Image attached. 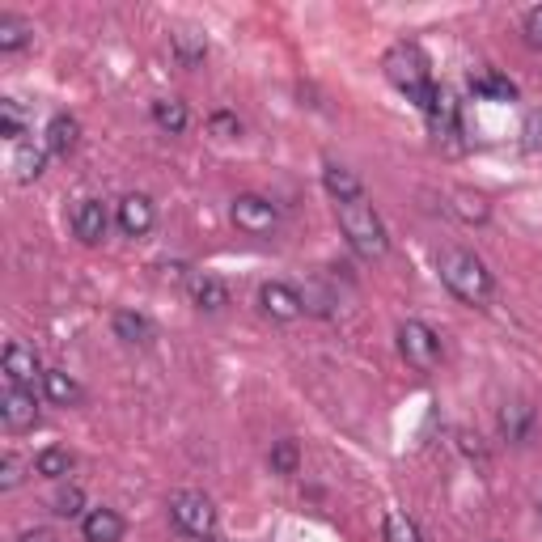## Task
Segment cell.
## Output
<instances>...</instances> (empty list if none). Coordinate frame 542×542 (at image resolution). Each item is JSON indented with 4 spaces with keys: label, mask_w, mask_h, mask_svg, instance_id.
<instances>
[{
    "label": "cell",
    "mask_w": 542,
    "mask_h": 542,
    "mask_svg": "<svg viewBox=\"0 0 542 542\" xmlns=\"http://www.w3.org/2000/svg\"><path fill=\"white\" fill-rule=\"evenodd\" d=\"M335 212H339L343 238H348V246L360 259H386V250H390L386 225H382V216L373 212V204L365 200V195H360V200H348V204H335Z\"/></svg>",
    "instance_id": "cell-1"
},
{
    "label": "cell",
    "mask_w": 542,
    "mask_h": 542,
    "mask_svg": "<svg viewBox=\"0 0 542 542\" xmlns=\"http://www.w3.org/2000/svg\"><path fill=\"white\" fill-rule=\"evenodd\" d=\"M437 271H441L449 293L462 297L466 305H483L492 297V271H487L483 259L471 255V250H445L437 259Z\"/></svg>",
    "instance_id": "cell-2"
},
{
    "label": "cell",
    "mask_w": 542,
    "mask_h": 542,
    "mask_svg": "<svg viewBox=\"0 0 542 542\" xmlns=\"http://www.w3.org/2000/svg\"><path fill=\"white\" fill-rule=\"evenodd\" d=\"M386 77L399 85L407 98H420L424 89L432 85V81H428V56H424V51L415 47V43H399V47H394L390 56H386Z\"/></svg>",
    "instance_id": "cell-3"
},
{
    "label": "cell",
    "mask_w": 542,
    "mask_h": 542,
    "mask_svg": "<svg viewBox=\"0 0 542 542\" xmlns=\"http://www.w3.org/2000/svg\"><path fill=\"white\" fill-rule=\"evenodd\" d=\"M170 517H174V526L191 538H208L216 530V509L204 492H178L170 500Z\"/></svg>",
    "instance_id": "cell-4"
},
{
    "label": "cell",
    "mask_w": 542,
    "mask_h": 542,
    "mask_svg": "<svg viewBox=\"0 0 542 542\" xmlns=\"http://www.w3.org/2000/svg\"><path fill=\"white\" fill-rule=\"evenodd\" d=\"M399 348H403V356H407V365L424 369V373L441 360V339H437V331H432L428 322H420V318H407L403 327H399Z\"/></svg>",
    "instance_id": "cell-5"
},
{
    "label": "cell",
    "mask_w": 542,
    "mask_h": 542,
    "mask_svg": "<svg viewBox=\"0 0 542 542\" xmlns=\"http://www.w3.org/2000/svg\"><path fill=\"white\" fill-rule=\"evenodd\" d=\"M229 212H233V225H238L242 233H255V238H263V233H271L280 225L276 204L263 200V195H238Z\"/></svg>",
    "instance_id": "cell-6"
},
{
    "label": "cell",
    "mask_w": 542,
    "mask_h": 542,
    "mask_svg": "<svg viewBox=\"0 0 542 542\" xmlns=\"http://www.w3.org/2000/svg\"><path fill=\"white\" fill-rule=\"evenodd\" d=\"M0 420H5V428L13 432H26L39 424V399H34L30 386H5V394H0Z\"/></svg>",
    "instance_id": "cell-7"
},
{
    "label": "cell",
    "mask_w": 542,
    "mask_h": 542,
    "mask_svg": "<svg viewBox=\"0 0 542 542\" xmlns=\"http://www.w3.org/2000/svg\"><path fill=\"white\" fill-rule=\"evenodd\" d=\"M259 305H263L271 318H280V322H293V318L305 314V297L297 293V288L280 284V280H271V284L259 288Z\"/></svg>",
    "instance_id": "cell-8"
},
{
    "label": "cell",
    "mask_w": 542,
    "mask_h": 542,
    "mask_svg": "<svg viewBox=\"0 0 542 542\" xmlns=\"http://www.w3.org/2000/svg\"><path fill=\"white\" fill-rule=\"evenodd\" d=\"M0 369H5L9 386H30L39 377V356L26 343H5V356H0Z\"/></svg>",
    "instance_id": "cell-9"
},
{
    "label": "cell",
    "mask_w": 542,
    "mask_h": 542,
    "mask_svg": "<svg viewBox=\"0 0 542 542\" xmlns=\"http://www.w3.org/2000/svg\"><path fill=\"white\" fill-rule=\"evenodd\" d=\"M106 208H102V200H81L77 208H72V233L85 242V246H98L102 238H106Z\"/></svg>",
    "instance_id": "cell-10"
},
{
    "label": "cell",
    "mask_w": 542,
    "mask_h": 542,
    "mask_svg": "<svg viewBox=\"0 0 542 542\" xmlns=\"http://www.w3.org/2000/svg\"><path fill=\"white\" fill-rule=\"evenodd\" d=\"M157 221V208L149 195H128V200L119 204V229L128 233V238H144V233L153 229Z\"/></svg>",
    "instance_id": "cell-11"
},
{
    "label": "cell",
    "mask_w": 542,
    "mask_h": 542,
    "mask_svg": "<svg viewBox=\"0 0 542 542\" xmlns=\"http://www.w3.org/2000/svg\"><path fill=\"white\" fill-rule=\"evenodd\" d=\"M500 437L513 445H526L534 437V407L530 403H504L500 407Z\"/></svg>",
    "instance_id": "cell-12"
},
{
    "label": "cell",
    "mask_w": 542,
    "mask_h": 542,
    "mask_svg": "<svg viewBox=\"0 0 542 542\" xmlns=\"http://www.w3.org/2000/svg\"><path fill=\"white\" fill-rule=\"evenodd\" d=\"M123 517L115 513V509H89L85 517H81V534H85V542H119L123 538Z\"/></svg>",
    "instance_id": "cell-13"
},
{
    "label": "cell",
    "mask_w": 542,
    "mask_h": 542,
    "mask_svg": "<svg viewBox=\"0 0 542 542\" xmlns=\"http://www.w3.org/2000/svg\"><path fill=\"white\" fill-rule=\"evenodd\" d=\"M187 288H191V301L200 305V310H208V314H221L225 305H229V288L216 280V276H204V271L187 276Z\"/></svg>",
    "instance_id": "cell-14"
},
{
    "label": "cell",
    "mask_w": 542,
    "mask_h": 542,
    "mask_svg": "<svg viewBox=\"0 0 542 542\" xmlns=\"http://www.w3.org/2000/svg\"><path fill=\"white\" fill-rule=\"evenodd\" d=\"M77 144H81V123L72 119V115H56V119L47 123V153L68 157Z\"/></svg>",
    "instance_id": "cell-15"
},
{
    "label": "cell",
    "mask_w": 542,
    "mask_h": 542,
    "mask_svg": "<svg viewBox=\"0 0 542 542\" xmlns=\"http://www.w3.org/2000/svg\"><path fill=\"white\" fill-rule=\"evenodd\" d=\"M322 183H327V191L335 195V204H348V200H360V178L352 170H343L335 166V161H327V170H322Z\"/></svg>",
    "instance_id": "cell-16"
},
{
    "label": "cell",
    "mask_w": 542,
    "mask_h": 542,
    "mask_svg": "<svg viewBox=\"0 0 542 542\" xmlns=\"http://www.w3.org/2000/svg\"><path fill=\"white\" fill-rule=\"evenodd\" d=\"M43 390H47V399L56 403V407H77L81 403V386L72 382L68 373H60V369H47L43 373Z\"/></svg>",
    "instance_id": "cell-17"
},
{
    "label": "cell",
    "mask_w": 542,
    "mask_h": 542,
    "mask_svg": "<svg viewBox=\"0 0 542 542\" xmlns=\"http://www.w3.org/2000/svg\"><path fill=\"white\" fill-rule=\"evenodd\" d=\"M153 123L161 132H170V136H178L187 128V102H178V98H157L153 102Z\"/></svg>",
    "instance_id": "cell-18"
},
{
    "label": "cell",
    "mask_w": 542,
    "mask_h": 542,
    "mask_svg": "<svg viewBox=\"0 0 542 542\" xmlns=\"http://www.w3.org/2000/svg\"><path fill=\"white\" fill-rule=\"evenodd\" d=\"M43 166H47V149H34V144H17V153H13L17 183H34V178L43 174Z\"/></svg>",
    "instance_id": "cell-19"
},
{
    "label": "cell",
    "mask_w": 542,
    "mask_h": 542,
    "mask_svg": "<svg viewBox=\"0 0 542 542\" xmlns=\"http://www.w3.org/2000/svg\"><path fill=\"white\" fill-rule=\"evenodd\" d=\"M115 335L123 343H149L153 339V327H149V318L136 314V310H119L115 314Z\"/></svg>",
    "instance_id": "cell-20"
},
{
    "label": "cell",
    "mask_w": 542,
    "mask_h": 542,
    "mask_svg": "<svg viewBox=\"0 0 542 542\" xmlns=\"http://www.w3.org/2000/svg\"><path fill=\"white\" fill-rule=\"evenodd\" d=\"M30 22H22V17H13V13H0V51H17V47H26L30 43Z\"/></svg>",
    "instance_id": "cell-21"
},
{
    "label": "cell",
    "mask_w": 542,
    "mask_h": 542,
    "mask_svg": "<svg viewBox=\"0 0 542 542\" xmlns=\"http://www.w3.org/2000/svg\"><path fill=\"white\" fill-rule=\"evenodd\" d=\"M34 471L47 475V479H64L72 471V454H68V449H60V445H51V449H43V454L34 458Z\"/></svg>",
    "instance_id": "cell-22"
},
{
    "label": "cell",
    "mask_w": 542,
    "mask_h": 542,
    "mask_svg": "<svg viewBox=\"0 0 542 542\" xmlns=\"http://www.w3.org/2000/svg\"><path fill=\"white\" fill-rule=\"evenodd\" d=\"M475 94L496 98V102H513L517 98V85L509 77H500V72H483V77L475 81Z\"/></svg>",
    "instance_id": "cell-23"
},
{
    "label": "cell",
    "mask_w": 542,
    "mask_h": 542,
    "mask_svg": "<svg viewBox=\"0 0 542 542\" xmlns=\"http://www.w3.org/2000/svg\"><path fill=\"white\" fill-rule=\"evenodd\" d=\"M297 466H301L297 441H276V445H271V471H276V475H297Z\"/></svg>",
    "instance_id": "cell-24"
},
{
    "label": "cell",
    "mask_w": 542,
    "mask_h": 542,
    "mask_svg": "<svg viewBox=\"0 0 542 542\" xmlns=\"http://www.w3.org/2000/svg\"><path fill=\"white\" fill-rule=\"evenodd\" d=\"M22 132H26V111H22V106H17L13 98H5V102H0V136L17 140Z\"/></svg>",
    "instance_id": "cell-25"
},
{
    "label": "cell",
    "mask_w": 542,
    "mask_h": 542,
    "mask_svg": "<svg viewBox=\"0 0 542 542\" xmlns=\"http://www.w3.org/2000/svg\"><path fill=\"white\" fill-rule=\"evenodd\" d=\"M386 542H424V538H420V526H415L411 517L390 513L386 517Z\"/></svg>",
    "instance_id": "cell-26"
},
{
    "label": "cell",
    "mask_w": 542,
    "mask_h": 542,
    "mask_svg": "<svg viewBox=\"0 0 542 542\" xmlns=\"http://www.w3.org/2000/svg\"><path fill=\"white\" fill-rule=\"evenodd\" d=\"M51 509H56L60 517H85V496H81V487H60L56 500H51Z\"/></svg>",
    "instance_id": "cell-27"
},
{
    "label": "cell",
    "mask_w": 542,
    "mask_h": 542,
    "mask_svg": "<svg viewBox=\"0 0 542 542\" xmlns=\"http://www.w3.org/2000/svg\"><path fill=\"white\" fill-rule=\"evenodd\" d=\"M454 212L462 216V221H487L483 195H471V191H458V195H454Z\"/></svg>",
    "instance_id": "cell-28"
},
{
    "label": "cell",
    "mask_w": 542,
    "mask_h": 542,
    "mask_svg": "<svg viewBox=\"0 0 542 542\" xmlns=\"http://www.w3.org/2000/svg\"><path fill=\"white\" fill-rule=\"evenodd\" d=\"M174 51H178V60H183L187 68H191V64H200V60L208 56L204 39H191V34H178V39H174Z\"/></svg>",
    "instance_id": "cell-29"
},
{
    "label": "cell",
    "mask_w": 542,
    "mask_h": 542,
    "mask_svg": "<svg viewBox=\"0 0 542 542\" xmlns=\"http://www.w3.org/2000/svg\"><path fill=\"white\" fill-rule=\"evenodd\" d=\"M208 132H212L216 140H233V136H242V123H238V115L216 111V115L208 119Z\"/></svg>",
    "instance_id": "cell-30"
},
{
    "label": "cell",
    "mask_w": 542,
    "mask_h": 542,
    "mask_svg": "<svg viewBox=\"0 0 542 542\" xmlns=\"http://www.w3.org/2000/svg\"><path fill=\"white\" fill-rule=\"evenodd\" d=\"M521 144H526V153H542V111L526 115V123H521Z\"/></svg>",
    "instance_id": "cell-31"
},
{
    "label": "cell",
    "mask_w": 542,
    "mask_h": 542,
    "mask_svg": "<svg viewBox=\"0 0 542 542\" xmlns=\"http://www.w3.org/2000/svg\"><path fill=\"white\" fill-rule=\"evenodd\" d=\"M526 39H530V47H542V5H534L526 13Z\"/></svg>",
    "instance_id": "cell-32"
},
{
    "label": "cell",
    "mask_w": 542,
    "mask_h": 542,
    "mask_svg": "<svg viewBox=\"0 0 542 542\" xmlns=\"http://www.w3.org/2000/svg\"><path fill=\"white\" fill-rule=\"evenodd\" d=\"M17 483H22V466H17L13 458H5V462H0V487H5V492H13Z\"/></svg>",
    "instance_id": "cell-33"
},
{
    "label": "cell",
    "mask_w": 542,
    "mask_h": 542,
    "mask_svg": "<svg viewBox=\"0 0 542 542\" xmlns=\"http://www.w3.org/2000/svg\"><path fill=\"white\" fill-rule=\"evenodd\" d=\"M17 542H60V538L51 534V530H43V526H34V530H26L22 538H17Z\"/></svg>",
    "instance_id": "cell-34"
}]
</instances>
